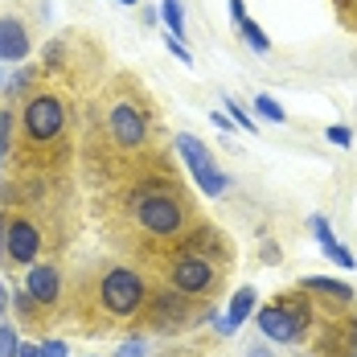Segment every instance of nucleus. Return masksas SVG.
<instances>
[{
  "instance_id": "obj_20",
  "label": "nucleus",
  "mask_w": 357,
  "mask_h": 357,
  "mask_svg": "<svg viewBox=\"0 0 357 357\" xmlns=\"http://www.w3.org/2000/svg\"><path fill=\"white\" fill-rule=\"evenodd\" d=\"M324 136H328V140L337 144V148H349V144H354V132H349L345 123H333V128H328Z\"/></svg>"
},
{
  "instance_id": "obj_29",
  "label": "nucleus",
  "mask_w": 357,
  "mask_h": 357,
  "mask_svg": "<svg viewBox=\"0 0 357 357\" xmlns=\"http://www.w3.org/2000/svg\"><path fill=\"white\" fill-rule=\"evenodd\" d=\"M354 357H357V354H354Z\"/></svg>"
},
{
  "instance_id": "obj_17",
  "label": "nucleus",
  "mask_w": 357,
  "mask_h": 357,
  "mask_svg": "<svg viewBox=\"0 0 357 357\" xmlns=\"http://www.w3.org/2000/svg\"><path fill=\"white\" fill-rule=\"evenodd\" d=\"M255 115L259 119H267V123H284L287 119V111L271 99V95H255Z\"/></svg>"
},
{
  "instance_id": "obj_9",
  "label": "nucleus",
  "mask_w": 357,
  "mask_h": 357,
  "mask_svg": "<svg viewBox=\"0 0 357 357\" xmlns=\"http://www.w3.org/2000/svg\"><path fill=\"white\" fill-rule=\"evenodd\" d=\"M58 287H62L58 267H50V263H33V267L25 271V291L33 296L37 304H54V300H58Z\"/></svg>"
},
{
  "instance_id": "obj_7",
  "label": "nucleus",
  "mask_w": 357,
  "mask_h": 357,
  "mask_svg": "<svg viewBox=\"0 0 357 357\" xmlns=\"http://www.w3.org/2000/svg\"><path fill=\"white\" fill-rule=\"evenodd\" d=\"M107 132L115 144H123V148H140L148 140V119H144V111L136 103H115L107 115Z\"/></svg>"
},
{
  "instance_id": "obj_10",
  "label": "nucleus",
  "mask_w": 357,
  "mask_h": 357,
  "mask_svg": "<svg viewBox=\"0 0 357 357\" xmlns=\"http://www.w3.org/2000/svg\"><path fill=\"white\" fill-rule=\"evenodd\" d=\"M29 58V33L17 17L0 21V62H25Z\"/></svg>"
},
{
  "instance_id": "obj_28",
  "label": "nucleus",
  "mask_w": 357,
  "mask_h": 357,
  "mask_svg": "<svg viewBox=\"0 0 357 357\" xmlns=\"http://www.w3.org/2000/svg\"><path fill=\"white\" fill-rule=\"evenodd\" d=\"M119 4H136V0H119Z\"/></svg>"
},
{
  "instance_id": "obj_2",
  "label": "nucleus",
  "mask_w": 357,
  "mask_h": 357,
  "mask_svg": "<svg viewBox=\"0 0 357 357\" xmlns=\"http://www.w3.org/2000/svg\"><path fill=\"white\" fill-rule=\"evenodd\" d=\"M136 222H140L148 234H156V238H173V234H181V226H185V210H181V202L173 193H140Z\"/></svg>"
},
{
  "instance_id": "obj_21",
  "label": "nucleus",
  "mask_w": 357,
  "mask_h": 357,
  "mask_svg": "<svg viewBox=\"0 0 357 357\" xmlns=\"http://www.w3.org/2000/svg\"><path fill=\"white\" fill-rule=\"evenodd\" d=\"M8 136H13V115L0 111V160H4V152H8Z\"/></svg>"
},
{
  "instance_id": "obj_25",
  "label": "nucleus",
  "mask_w": 357,
  "mask_h": 357,
  "mask_svg": "<svg viewBox=\"0 0 357 357\" xmlns=\"http://www.w3.org/2000/svg\"><path fill=\"white\" fill-rule=\"evenodd\" d=\"M17 357H41V349H37V345H21V349H17Z\"/></svg>"
},
{
  "instance_id": "obj_19",
  "label": "nucleus",
  "mask_w": 357,
  "mask_h": 357,
  "mask_svg": "<svg viewBox=\"0 0 357 357\" xmlns=\"http://www.w3.org/2000/svg\"><path fill=\"white\" fill-rule=\"evenodd\" d=\"M17 328L13 324H0V357H17Z\"/></svg>"
},
{
  "instance_id": "obj_18",
  "label": "nucleus",
  "mask_w": 357,
  "mask_h": 357,
  "mask_svg": "<svg viewBox=\"0 0 357 357\" xmlns=\"http://www.w3.org/2000/svg\"><path fill=\"white\" fill-rule=\"evenodd\" d=\"M226 111H230V123H234L238 132H255V119H250V115H247L243 107H238L234 99H226Z\"/></svg>"
},
{
  "instance_id": "obj_8",
  "label": "nucleus",
  "mask_w": 357,
  "mask_h": 357,
  "mask_svg": "<svg viewBox=\"0 0 357 357\" xmlns=\"http://www.w3.org/2000/svg\"><path fill=\"white\" fill-rule=\"evenodd\" d=\"M37 250H41V234H37L33 222H25V218L8 222V234H4V255H8L17 267H33Z\"/></svg>"
},
{
  "instance_id": "obj_11",
  "label": "nucleus",
  "mask_w": 357,
  "mask_h": 357,
  "mask_svg": "<svg viewBox=\"0 0 357 357\" xmlns=\"http://www.w3.org/2000/svg\"><path fill=\"white\" fill-rule=\"evenodd\" d=\"M308 226H312V234H317V243L324 247V255H328V259H333L337 267H357V263H354V255H349V250H345L341 243H337V238H333V226H328V218L312 214V218H308Z\"/></svg>"
},
{
  "instance_id": "obj_3",
  "label": "nucleus",
  "mask_w": 357,
  "mask_h": 357,
  "mask_svg": "<svg viewBox=\"0 0 357 357\" xmlns=\"http://www.w3.org/2000/svg\"><path fill=\"white\" fill-rule=\"evenodd\" d=\"M177 152L185 156L189 173H193L197 189H202L206 197H218V193H226V189H230V177H226V173L214 165L210 148H206L202 140H193V136H177Z\"/></svg>"
},
{
  "instance_id": "obj_15",
  "label": "nucleus",
  "mask_w": 357,
  "mask_h": 357,
  "mask_svg": "<svg viewBox=\"0 0 357 357\" xmlns=\"http://www.w3.org/2000/svg\"><path fill=\"white\" fill-rule=\"evenodd\" d=\"M160 17H165V25H169V37L181 41V37H185V13H181V0H165V4H160Z\"/></svg>"
},
{
  "instance_id": "obj_27",
  "label": "nucleus",
  "mask_w": 357,
  "mask_h": 357,
  "mask_svg": "<svg viewBox=\"0 0 357 357\" xmlns=\"http://www.w3.org/2000/svg\"><path fill=\"white\" fill-rule=\"evenodd\" d=\"M247 357H271V354H267V349H250Z\"/></svg>"
},
{
  "instance_id": "obj_13",
  "label": "nucleus",
  "mask_w": 357,
  "mask_h": 357,
  "mask_svg": "<svg viewBox=\"0 0 357 357\" xmlns=\"http://www.w3.org/2000/svg\"><path fill=\"white\" fill-rule=\"evenodd\" d=\"M152 317H156V324H165V328H177L185 317H189V308H185V296H156L152 300Z\"/></svg>"
},
{
  "instance_id": "obj_24",
  "label": "nucleus",
  "mask_w": 357,
  "mask_h": 357,
  "mask_svg": "<svg viewBox=\"0 0 357 357\" xmlns=\"http://www.w3.org/2000/svg\"><path fill=\"white\" fill-rule=\"evenodd\" d=\"M230 17H234V21H247V8H243V0H230Z\"/></svg>"
},
{
  "instance_id": "obj_5",
  "label": "nucleus",
  "mask_w": 357,
  "mask_h": 357,
  "mask_svg": "<svg viewBox=\"0 0 357 357\" xmlns=\"http://www.w3.org/2000/svg\"><path fill=\"white\" fill-rule=\"evenodd\" d=\"M259 328H263V337H271V341H296L300 333H304V321H308V312L304 308H287V304H267V308H259Z\"/></svg>"
},
{
  "instance_id": "obj_26",
  "label": "nucleus",
  "mask_w": 357,
  "mask_h": 357,
  "mask_svg": "<svg viewBox=\"0 0 357 357\" xmlns=\"http://www.w3.org/2000/svg\"><path fill=\"white\" fill-rule=\"evenodd\" d=\"M214 128H222V132H230V115H222V111H218V115H214Z\"/></svg>"
},
{
  "instance_id": "obj_6",
  "label": "nucleus",
  "mask_w": 357,
  "mask_h": 357,
  "mask_svg": "<svg viewBox=\"0 0 357 357\" xmlns=\"http://www.w3.org/2000/svg\"><path fill=\"white\" fill-rule=\"evenodd\" d=\"M173 287L181 296H202L214 287V267L202 255H177L173 259Z\"/></svg>"
},
{
  "instance_id": "obj_22",
  "label": "nucleus",
  "mask_w": 357,
  "mask_h": 357,
  "mask_svg": "<svg viewBox=\"0 0 357 357\" xmlns=\"http://www.w3.org/2000/svg\"><path fill=\"white\" fill-rule=\"evenodd\" d=\"M37 349H41V357H66V341H45Z\"/></svg>"
},
{
  "instance_id": "obj_12",
  "label": "nucleus",
  "mask_w": 357,
  "mask_h": 357,
  "mask_svg": "<svg viewBox=\"0 0 357 357\" xmlns=\"http://www.w3.org/2000/svg\"><path fill=\"white\" fill-rule=\"evenodd\" d=\"M250 308H255V287H238L234 300H230V308H226V317L218 321V333H234L250 317Z\"/></svg>"
},
{
  "instance_id": "obj_1",
  "label": "nucleus",
  "mask_w": 357,
  "mask_h": 357,
  "mask_svg": "<svg viewBox=\"0 0 357 357\" xmlns=\"http://www.w3.org/2000/svg\"><path fill=\"white\" fill-rule=\"evenodd\" d=\"M99 296H103V308H107L111 317H132V312L144 308L148 287H144V280L132 271V267H111L107 275H103Z\"/></svg>"
},
{
  "instance_id": "obj_23",
  "label": "nucleus",
  "mask_w": 357,
  "mask_h": 357,
  "mask_svg": "<svg viewBox=\"0 0 357 357\" xmlns=\"http://www.w3.org/2000/svg\"><path fill=\"white\" fill-rule=\"evenodd\" d=\"M115 357H144V341H132V345H123Z\"/></svg>"
},
{
  "instance_id": "obj_4",
  "label": "nucleus",
  "mask_w": 357,
  "mask_h": 357,
  "mask_svg": "<svg viewBox=\"0 0 357 357\" xmlns=\"http://www.w3.org/2000/svg\"><path fill=\"white\" fill-rule=\"evenodd\" d=\"M62 123H66V107H62V99L58 95H37L25 103V136L37 144L54 140L58 132H62Z\"/></svg>"
},
{
  "instance_id": "obj_14",
  "label": "nucleus",
  "mask_w": 357,
  "mask_h": 357,
  "mask_svg": "<svg viewBox=\"0 0 357 357\" xmlns=\"http://www.w3.org/2000/svg\"><path fill=\"white\" fill-rule=\"evenodd\" d=\"M308 291H321V296H333V300H354V287L341 284V280H324V275H308L304 280Z\"/></svg>"
},
{
  "instance_id": "obj_16",
  "label": "nucleus",
  "mask_w": 357,
  "mask_h": 357,
  "mask_svg": "<svg viewBox=\"0 0 357 357\" xmlns=\"http://www.w3.org/2000/svg\"><path fill=\"white\" fill-rule=\"evenodd\" d=\"M238 29H243V37H247V45L250 50H255V54H267V50H271V37L263 33V25H255V21H238Z\"/></svg>"
}]
</instances>
